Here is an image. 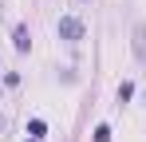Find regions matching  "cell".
<instances>
[{"label":"cell","mask_w":146,"mask_h":142,"mask_svg":"<svg viewBox=\"0 0 146 142\" xmlns=\"http://www.w3.org/2000/svg\"><path fill=\"white\" fill-rule=\"evenodd\" d=\"M83 32H87V28H83L79 16H59V20H55V36H59V40H67V44H79V40H83Z\"/></svg>","instance_id":"6da1fadb"},{"label":"cell","mask_w":146,"mask_h":142,"mask_svg":"<svg viewBox=\"0 0 146 142\" xmlns=\"http://www.w3.org/2000/svg\"><path fill=\"white\" fill-rule=\"evenodd\" d=\"M12 47H16V51H28V47H32V32H28V24H16V28H12Z\"/></svg>","instance_id":"7a4b0ae2"},{"label":"cell","mask_w":146,"mask_h":142,"mask_svg":"<svg viewBox=\"0 0 146 142\" xmlns=\"http://www.w3.org/2000/svg\"><path fill=\"white\" fill-rule=\"evenodd\" d=\"M134 55L138 63H146V24H134Z\"/></svg>","instance_id":"3957f363"},{"label":"cell","mask_w":146,"mask_h":142,"mask_svg":"<svg viewBox=\"0 0 146 142\" xmlns=\"http://www.w3.org/2000/svg\"><path fill=\"white\" fill-rule=\"evenodd\" d=\"M28 134H32V138H44V134H48V122H44V118H32V122H28Z\"/></svg>","instance_id":"277c9868"},{"label":"cell","mask_w":146,"mask_h":142,"mask_svg":"<svg viewBox=\"0 0 146 142\" xmlns=\"http://www.w3.org/2000/svg\"><path fill=\"white\" fill-rule=\"evenodd\" d=\"M95 142H111V126H107V122L95 126Z\"/></svg>","instance_id":"5b68a950"},{"label":"cell","mask_w":146,"mask_h":142,"mask_svg":"<svg viewBox=\"0 0 146 142\" xmlns=\"http://www.w3.org/2000/svg\"><path fill=\"white\" fill-rule=\"evenodd\" d=\"M130 95H134V83H119V103H126Z\"/></svg>","instance_id":"8992f818"},{"label":"cell","mask_w":146,"mask_h":142,"mask_svg":"<svg viewBox=\"0 0 146 142\" xmlns=\"http://www.w3.org/2000/svg\"><path fill=\"white\" fill-rule=\"evenodd\" d=\"M32 142H44V138H32Z\"/></svg>","instance_id":"52a82bcc"}]
</instances>
